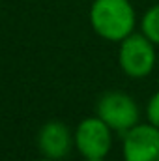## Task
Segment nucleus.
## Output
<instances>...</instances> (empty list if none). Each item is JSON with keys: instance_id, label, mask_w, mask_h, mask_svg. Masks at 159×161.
<instances>
[{"instance_id": "obj_8", "label": "nucleus", "mask_w": 159, "mask_h": 161, "mask_svg": "<svg viewBox=\"0 0 159 161\" xmlns=\"http://www.w3.org/2000/svg\"><path fill=\"white\" fill-rule=\"evenodd\" d=\"M146 118L152 125L159 127V90L150 97V101L146 105Z\"/></svg>"}, {"instance_id": "obj_5", "label": "nucleus", "mask_w": 159, "mask_h": 161, "mask_svg": "<svg viewBox=\"0 0 159 161\" xmlns=\"http://www.w3.org/2000/svg\"><path fill=\"white\" fill-rule=\"evenodd\" d=\"M123 161H159V127L148 124H137L122 141Z\"/></svg>"}, {"instance_id": "obj_1", "label": "nucleus", "mask_w": 159, "mask_h": 161, "mask_svg": "<svg viewBox=\"0 0 159 161\" xmlns=\"http://www.w3.org/2000/svg\"><path fill=\"white\" fill-rule=\"evenodd\" d=\"M90 25L99 38L120 43L135 32L137 15L129 0H94Z\"/></svg>"}, {"instance_id": "obj_4", "label": "nucleus", "mask_w": 159, "mask_h": 161, "mask_svg": "<svg viewBox=\"0 0 159 161\" xmlns=\"http://www.w3.org/2000/svg\"><path fill=\"white\" fill-rule=\"evenodd\" d=\"M73 139L84 159H105L112 148V129L97 114L80 120Z\"/></svg>"}, {"instance_id": "obj_6", "label": "nucleus", "mask_w": 159, "mask_h": 161, "mask_svg": "<svg viewBox=\"0 0 159 161\" xmlns=\"http://www.w3.org/2000/svg\"><path fill=\"white\" fill-rule=\"evenodd\" d=\"M75 139L69 127L60 120H49L41 125L38 133V148L47 159H62L69 154Z\"/></svg>"}, {"instance_id": "obj_10", "label": "nucleus", "mask_w": 159, "mask_h": 161, "mask_svg": "<svg viewBox=\"0 0 159 161\" xmlns=\"http://www.w3.org/2000/svg\"><path fill=\"white\" fill-rule=\"evenodd\" d=\"M84 161H105V159H84Z\"/></svg>"}, {"instance_id": "obj_2", "label": "nucleus", "mask_w": 159, "mask_h": 161, "mask_svg": "<svg viewBox=\"0 0 159 161\" xmlns=\"http://www.w3.org/2000/svg\"><path fill=\"white\" fill-rule=\"evenodd\" d=\"M118 64L122 71L131 79H142L156 68V43L150 41L142 32L131 34L120 41Z\"/></svg>"}, {"instance_id": "obj_3", "label": "nucleus", "mask_w": 159, "mask_h": 161, "mask_svg": "<svg viewBox=\"0 0 159 161\" xmlns=\"http://www.w3.org/2000/svg\"><path fill=\"white\" fill-rule=\"evenodd\" d=\"M97 116L105 122L112 131H116L120 135L127 133L131 127H135L139 124V105L137 101L120 90H111L105 92L99 101H97Z\"/></svg>"}, {"instance_id": "obj_9", "label": "nucleus", "mask_w": 159, "mask_h": 161, "mask_svg": "<svg viewBox=\"0 0 159 161\" xmlns=\"http://www.w3.org/2000/svg\"><path fill=\"white\" fill-rule=\"evenodd\" d=\"M38 161H54V159H47V158H43V159H38Z\"/></svg>"}, {"instance_id": "obj_7", "label": "nucleus", "mask_w": 159, "mask_h": 161, "mask_svg": "<svg viewBox=\"0 0 159 161\" xmlns=\"http://www.w3.org/2000/svg\"><path fill=\"white\" fill-rule=\"evenodd\" d=\"M140 32L150 41L159 45V2L154 4L152 8H148L146 13L142 15V19H140Z\"/></svg>"}]
</instances>
